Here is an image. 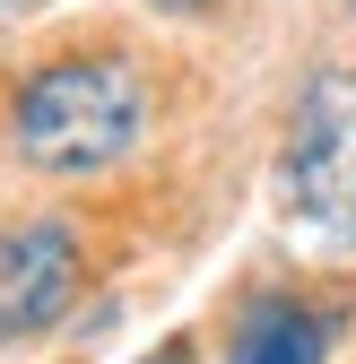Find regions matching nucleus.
Returning a JSON list of instances; mask_svg holds the SVG:
<instances>
[{
  "instance_id": "3",
  "label": "nucleus",
  "mask_w": 356,
  "mask_h": 364,
  "mask_svg": "<svg viewBox=\"0 0 356 364\" xmlns=\"http://www.w3.org/2000/svg\"><path fill=\"white\" fill-rule=\"evenodd\" d=\"M78 295V235L61 217H35L0 235V347L53 330Z\"/></svg>"
},
{
  "instance_id": "5",
  "label": "nucleus",
  "mask_w": 356,
  "mask_h": 364,
  "mask_svg": "<svg viewBox=\"0 0 356 364\" xmlns=\"http://www.w3.org/2000/svg\"><path fill=\"white\" fill-rule=\"evenodd\" d=\"M140 364H192V347H183V338H165V347H157V355H140Z\"/></svg>"
},
{
  "instance_id": "4",
  "label": "nucleus",
  "mask_w": 356,
  "mask_h": 364,
  "mask_svg": "<svg viewBox=\"0 0 356 364\" xmlns=\"http://www.w3.org/2000/svg\"><path fill=\"white\" fill-rule=\"evenodd\" d=\"M330 355V312L313 304H261L226 364H322Z\"/></svg>"
},
{
  "instance_id": "2",
  "label": "nucleus",
  "mask_w": 356,
  "mask_h": 364,
  "mask_svg": "<svg viewBox=\"0 0 356 364\" xmlns=\"http://www.w3.org/2000/svg\"><path fill=\"white\" fill-rule=\"evenodd\" d=\"M287 208L304 235L322 243H356V70H313V87L295 96L287 122Z\"/></svg>"
},
{
  "instance_id": "1",
  "label": "nucleus",
  "mask_w": 356,
  "mask_h": 364,
  "mask_svg": "<svg viewBox=\"0 0 356 364\" xmlns=\"http://www.w3.org/2000/svg\"><path fill=\"white\" fill-rule=\"evenodd\" d=\"M18 156L43 173H105L148 130V78L122 53H70L18 87Z\"/></svg>"
},
{
  "instance_id": "6",
  "label": "nucleus",
  "mask_w": 356,
  "mask_h": 364,
  "mask_svg": "<svg viewBox=\"0 0 356 364\" xmlns=\"http://www.w3.org/2000/svg\"><path fill=\"white\" fill-rule=\"evenodd\" d=\"M157 9H209V0H157Z\"/></svg>"
}]
</instances>
